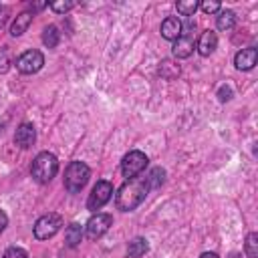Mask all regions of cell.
<instances>
[{"label":"cell","mask_w":258,"mask_h":258,"mask_svg":"<svg viewBox=\"0 0 258 258\" xmlns=\"http://www.w3.org/2000/svg\"><path fill=\"white\" fill-rule=\"evenodd\" d=\"M161 36L165 40H177L183 32V26H181V20L177 16H167L163 22H161Z\"/></svg>","instance_id":"7c38bea8"},{"label":"cell","mask_w":258,"mask_h":258,"mask_svg":"<svg viewBox=\"0 0 258 258\" xmlns=\"http://www.w3.org/2000/svg\"><path fill=\"white\" fill-rule=\"evenodd\" d=\"M8 14H10V8H8V6H0V28L6 24Z\"/></svg>","instance_id":"83f0119b"},{"label":"cell","mask_w":258,"mask_h":258,"mask_svg":"<svg viewBox=\"0 0 258 258\" xmlns=\"http://www.w3.org/2000/svg\"><path fill=\"white\" fill-rule=\"evenodd\" d=\"M6 226H8V216L4 210H0V234L6 230Z\"/></svg>","instance_id":"f546056e"},{"label":"cell","mask_w":258,"mask_h":258,"mask_svg":"<svg viewBox=\"0 0 258 258\" xmlns=\"http://www.w3.org/2000/svg\"><path fill=\"white\" fill-rule=\"evenodd\" d=\"M46 6H48L46 2H34V4H28V8H30L28 12H32V14H34V12H38V10H42V8H46Z\"/></svg>","instance_id":"f1b7e54d"},{"label":"cell","mask_w":258,"mask_h":258,"mask_svg":"<svg viewBox=\"0 0 258 258\" xmlns=\"http://www.w3.org/2000/svg\"><path fill=\"white\" fill-rule=\"evenodd\" d=\"M216 26L220 28V30H232L234 26H236V12L234 10H220L218 12V18H216Z\"/></svg>","instance_id":"e0dca14e"},{"label":"cell","mask_w":258,"mask_h":258,"mask_svg":"<svg viewBox=\"0 0 258 258\" xmlns=\"http://www.w3.org/2000/svg\"><path fill=\"white\" fill-rule=\"evenodd\" d=\"M256 58H258V50H256L254 46L242 48V50H238L236 56H234V67H236L238 71H250V69H254Z\"/></svg>","instance_id":"30bf717a"},{"label":"cell","mask_w":258,"mask_h":258,"mask_svg":"<svg viewBox=\"0 0 258 258\" xmlns=\"http://www.w3.org/2000/svg\"><path fill=\"white\" fill-rule=\"evenodd\" d=\"M32 18H34L32 12H28V10L20 12V14L14 18L12 26H10V34H12V36H20V34H24V32L28 30V26L32 24Z\"/></svg>","instance_id":"5bb4252c"},{"label":"cell","mask_w":258,"mask_h":258,"mask_svg":"<svg viewBox=\"0 0 258 258\" xmlns=\"http://www.w3.org/2000/svg\"><path fill=\"white\" fill-rule=\"evenodd\" d=\"M147 163H149L147 155H145L143 151L133 149V151L125 153V157H123V161H121V171H123V175H125L127 179H131V177H137V175L147 167Z\"/></svg>","instance_id":"52a82bcc"},{"label":"cell","mask_w":258,"mask_h":258,"mask_svg":"<svg viewBox=\"0 0 258 258\" xmlns=\"http://www.w3.org/2000/svg\"><path fill=\"white\" fill-rule=\"evenodd\" d=\"M149 191L151 189L147 185V177H131L119 187V191L115 196V206L121 212H133L135 208H139L145 202Z\"/></svg>","instance_id":"6da1fadb"},{"label":"cell","mask_w":258,"mask_h":258,"mask_svg":"<svg viewBox=\"0 0 258 258\" xmlns=\"http://www.w3.org/2000/svg\"><path fill=\"white\" fill-rule=\"evenodd\" d=\"M54 12H58V14H64V12H69L71 8H75L77 6V2H50L48 4Z\"/></svg>","instance_id":"cb8c5ba5"},{"label":"cell","mask_w":258,"mask_h":258,"mask_svg":"<svg viewBox=\"0 0 258 258\" xmlns=\"http://www.w3.org/2000/svg\"><path fill=\"white\" fill-rule=\"evenodd\" d=\"M34 141H36V129H34V125L28 123V121L20 123L16 127V133H14V143L18 147H22V149H28Z\"/></svg>","instance_id":"9c48e42d"},{"label":"cell","mask_w":258,"mask_h":258,"mask_svg":"<svg viewBox=\"0 0 258 258\" xmlns=\"http://www.w3.org/2000/svg\"><path fill=\"white\" fill-rule=\"evenodd\" d=\"M218 46V34L214 30H204L196 42V48L202 56H210Z\"/></svg>","instance_id":"4fadbf2b"},{"label":"cell","mask_w":258,"mask_h":258,"mask_svg":"<svg viewBox=\"0 0 258 258\" xmlns=\"http://www.w3.org/2000/svg\"><path fill=\"white\" fill-rule=\"evenodd\" d=\"M111 196H113V185H111V181L99 179V181L93 185V189H91V194H89V198H87V210H91V212L101 210V208L111 200Z\"/></svg>","instance_id":"5b68a950"},{"label":"cell","mask_w":258,"mask_h":258,"mask_svg":"<svg viewBox=\"0 0 258 258\" xmlns=\"http://www.w3.org/2000/svg\"><path fill=\"white\" fill-rule=\"evenodd\" d=\"M175 8H177V12L183 14V16H194V12L200 8V2H198V0H185V2H177Z\"/></svg>","instance_id":"7402d4cb"},{"label":"cell","mask_w":258,"mask_h":258,"mask_svg":"<svg viewBox=\"0 0 258 258\" xmlns=\"http://www.w3.org/2000/svg\"><path fill=\"white\" fill-rule=\"evenodd\" d=\"M58 38H60V32L54 24H48L44 30H42V42L46 48H54L58 44Z\"/></svg>","instance_id":"d6986e66"},{"label":"cell","mask_w":258,"mask_h":258,"mask_svg":"<svg viewBox=\"0 0 258 258\" xmlns=\"http://www.w3.org/2000/svg\"><path fill=\"white\" fill-rule=\"evenodd\" d=\"M62 224H64V220H62L60 214H56V212L42 214V216L34 222V228H32L34 238H36V240H48V238H52L54 234L60 232Z\"/></svg>","instance_id":"277c9868"},{"label":"cell","mask_w":258,"mask_h":258,"mask_svg":"<svg viewBox=\"0 0 258 258\" xmlns=\"http://www.w3.org/2000/svg\"><path fill=\"white\" fill-rule=\"evenodd\" d=\"M244 252H246L248 258H258V234H256V232H250V234L246 236Z\"/></svg>","instance_id":"44dd1931"},{"label":"cell","mask_w":258,"mask_h":258,"mask_svg":"<svg viewBox=\"0 0 258 258\" xmlns=\"http://www.w3.org/2000/svg\"><path fill=\"white\" fill-rule=\"evenodd\" d=\"M127 258H129V256H127Z\"/></svg>","instance_id":"1f68e13d"},{"label":"cell","mask_w":258,"mask_h":258,"mask_svg":"<svg viewBox=\"0 0 258 258\" xmlns=\"http://www.w3.org/2000/svg\"><path fill=\"white\" fill-rule=\"evenodd\" d=\"M111 226H113V216L105 214V212H97L89 218V222L85 226V236L89 240H99L101 236H105L109 232Z\"/></svg>","instance_id":"8992f818"},{"label":"cell","mask_w":258,"mask_h":258,"mask_svg":"<svg viewBox=\"0 0 258 258\" xmlns=\"http://www.w3.org/2000/svg\"><path fill=\"white\" fill-rule=\"evenodd\" d=\"M42 64H44V54L40 50H34V48L24 50L16 58V69L22 75H34V73H38L42 69Z\"/></svg>","instance_id":"ba28073f"},{"label":"cell","mask_w":258,"mask_h":258,"mask_svg":"<svg viewBox=\"0 0 258 258\" xmlns=\"http://www.w3.org/2000/svg\"><path fill=\"white\" fill-rule=\"evenodd\" d=\"M10 64H12V54H10V48H8V46H2V48H0V75L8 73Z\"/></svg>","instance_id":"603a6c76"},{"label":"cell","mask_w":258,"mask_h":258,"mask_svg":"<svg viewBox=\"0 0 258 258\" xmlns=\"http://www.w3.org/2000/svg\"><path fill=\"white\" fill-rule=\"evenodd\" d=\"M179 73H181L179 64H175V62L169 60V58H163V60L159 62V67H157V75H159L161 79H165V81H173V79H177Z\"/></svg>","instance_id":"9a60e30c"},{"label":"cell","mask_w":258,"mask_h":258,"mask_svg":"<svg viewBox=\"0 0 258 258\" xmlns=\"http://www.w3.org/2000/svg\"><path fill=\"white\" fill-rule=\"evenodd\" d=\"M89 177H91V167L85 161H71L64 169V177H62L64 189L71 194H79L87 185Z\"/></svg>","instance_id":"3957f363"},{"label":"cell","mask_w":258,"mask_h":258,"mask_svg":"<svg viewBox=\"0 0 258 258\" xmlns=\"http://www.w3.org/2000/svg\"><path fill=\"white\" fill-rule=\"evenodd\" d=\"M145 177H147L149 189H157V187H161L163 181H165V169H163V167H153Z\"/></svg>","instance_id":"ffe728a7"},{"label":"cell","mask_w":258,"mask_h":258,"mask_svg":"<svg viewBox=\"0 0 258 258\" xmlns=\"http://www.w3.org/2000/svg\"><path fill=\"white\" fill-rule=\"evenodd\" d=\"M81 238H83V226L81 224L73 222L71 226H67V230H64V242H67V246L75 248L81 242Z\"/></svg>","instance_id":"ac0fdd59"},{"label":"cell","mask_w":258,"mask_h":258,"mask_svg":"<svg viewBox=\"0 0 258 258\" xmlns=\"http://www.w3.org/2000/svg\"><path fill=\"white\" fill-rule=\"evenodd\" d=\"M2 258H28V254H26V250H22L18 246H10V248H6Z\"/></svg>","instance_id":"d4e9b609"},{"label":"cell","mask_w":258,"mask_h":258,"mask_svg":"<svg viewBox=\"0 0 258 258\" xmlns=\"http://www.w3.org/2000/svg\"><path fill=\"white\" fill-rule=\"evenodd\" d=\"M147 250H149V244H147V240L141 238V236L133 238V240L127 244V256H129V258H141L143 254H147Z\"/></svg>","instance_id":"2e32d148"},{"label":"cell","mask_w":258,"mask_h":258,"mask_svg":"<svg viewBox=\"0 0 258 258\" xmlns=\"http://www.w3.org/2000/svg\"><path fill=\"white\" fill-rule=\"evenodd\" d=\"M196 48V40L191 34H181L177 40H173V46H171V52L175 58H187Z\"/></svg>","instance_id":"8fae6325"},{"label":"cell","mask_w":258,"mask_h":258,"mask_svg":"<svg viewBox=\"0 0 258 258\" xmlns=\"http://www.w3.org/2000/svg\"><path fill=\"white\" fill-rule=\"evenodd\" d=\"M58 171V159L50 151H40L30 165V175L38 183H48Z\"/></svg>","instance_id":"7a4b0ae2"},{"label":"cell","mask_w":258,"mask_h":258,"mask_svg":"<svg viewBox=\"0 0 258 258\" xmlns=\"http://www.w3.org/2000/svg\"><path fill=\"white\" fill-rule=\"evenodd\" d=\"M200 258H220V256H218L216 252H204V254H202Z\"/></svg>","instance_id":"4dcf8cb0"},{"label":"cell","mask_w":258,"mask_h":258,"mask_svg":"<svg viewBox=\"0 0 258 258\" xmlns=\"http://www.w3.org/2000/svg\"><path fill=\"white\" fill-rule=\"evenodd\" d=\"M200 6H202V10L208 12V14H212V12H220V10H222L220 2H204V4H200Z\"/></svg>","instance_id":"4316f807"},{"label":"cell","mask_w":258,"mask_h":258,"mask_svg":"<svg viewBox=\"0 0 258 258\" xmlns=\"http://www.w3.org/2000/svg\"><path fill=\"white\" fill-rule=\"evenodd\" d=\"M218 97H220L222 103H226V101H230V99L234 97V91H232L228 85H222V87L218 89Z\"/></svg>","instance_id":"484cf974"}]
</instances>
